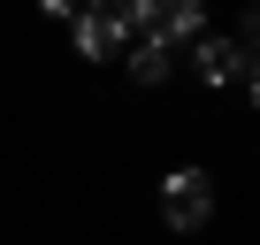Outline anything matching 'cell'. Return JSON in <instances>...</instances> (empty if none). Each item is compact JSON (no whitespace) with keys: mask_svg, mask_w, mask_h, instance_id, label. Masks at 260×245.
Masks as SVG:
<instances>
[{"mask_svg":"<svg viewBox=\"0 0 260 245\" xmlns=\"http://www.w3.org/2000/svg\"><path fill=\"white\" fill-rule=\"evenodd\" d=\"M237 46L260 54V0H245V23H237Z\"/></svg>","mask_w":260,"mask_h":245,"instance_id":"6","label":"cell"},{"mask_svg":"<svg viewBox=\"0 0 260 245\" xmlns=\"http://www.w3.org/2000/svg\"><path fill=\"white\" fill-rule=\"evenodd\" d=\"M191 69H199V84H214V92H222V84H237V77L252 69V54H245L237 39H199Z\"/></svg>","mask_w":260,"mask_h":245,"instance_id":"4","label":"cell"},{"mask_svg":"<svg viewBox=\"0 0 260 245\" xmlns=\"http://www.w3.org/2000/svg\"><path fill=\"white\" fill-rule=\"evenodd\" d=\"M245 84H252V107H260V54H252V69H245Z\"/></svg>","mask_w":260,"mask_h":245,"instance_id":"8","label":"cell"},{"mask_svg":"<svg viewBox=\"0 0 260 245\" xmlns=\"http://www.w3.org/2000/svg\"><path fill=\"white\" fill-rule=\"evenodd\" d=\"M115 16H122L130 31H146L153 46L199 39V23H207V8H199V0H115Z\"/></svg>","mask_w":260,"mask_h":245,"instance_id":"1","label":"cell"},{"mask_svg":"<svg viewBox=\"0 0 260 245\" xmlns=\"http://www.w3.org/2000/svg\"><path fill=\"white\" fill-rule=\"evenodd\" d=\"M176 62H169V46H153V39H138V46H130V77H138V84H161Z\"/></svg>","mask_w":260,"mask_h":245,"instance_id":"5","label":"cell"},{"mask_svg":"<svg viewBox=\"0 0 260 245\" xmlns=\"http://www.w3.org/2000/svg\"><path fill=\"white\" fill-rule=\"evenodd\" d=\"M39 8H46V16H77V8H84V0H39Z\"/></svg>","mask_w":260,"mask_h":245,"instance_id":"7","label":"cell"},{"mask_svg":"<svg viewBox=\"0 0 260 245\" xmlns=\"http://www.w3.org/2000/svg\"><path fill=\"white\" fill-rule=\"evenodd\" d=\"M69 23H77V54H84V62H115L122 39H130V23H122L115 8H77Z\"/></svg>","mask_w":260,"mask_h":245,"instance_id":"3","label":"cell"},{"mask_svg":"<svg viewBox=\"0 0 260 245\" xmlns=\"http://www.w3.org/2000/svg\"><path fill=\"white\" fill-rule=\"evenodd\" d=\"M84 8H115V0H84Z\"/></svg>","mask_w":260,"mask_h":245,"instance_id":"9","label":"cell"},{"mask_svg":"<svg viewBox=\"0 0 260 245\" xmlns=\"http://www.w3.org/2000/svg\"><path fill=\"white\" fill-rule=\"evenodd\" d=\"M214 215V176L207 169H169L161 176V222L169 230H207Z\"/></svg>","mask_w":260,"mask_h":245,"instance_id":"2","label":"cell"}]
</instances>
